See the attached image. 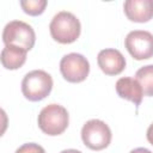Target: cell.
Listing matches in <instances>:
<instances>
[{
  "label": "cell",
  "instance_id": "1",
  "mask_svg": "<svg viewBox=\"0 0 153 153\" xmlns=\"http://www.w3.org/2000/svg\"><path fill=\"white\" fill-rule=\"evenodd\" d=\"M51 37L62 44H69L75 42L81 32V25L79 19L71 12L61 11L56 13L49 25Z\"/></svg>",
  "mask_w": 153,
  "mask_h": 153
},
{
  "label": "cell",
  "instance_id": "2",
  "mask_svg": "<svg viewBox=\"0 0 153 153\" xmlns=\"http://www.w3.org/2000/svg\"><path fill=\"white\" fill-rule=\"evenodd\" d=\"M39 129L50 136L62 134L69 123L68 111L60 104H49L44 106L38 115Z\"/></svg>",
  "mask_w": 153,
  "mask_h": 153
},
{
  "label": "cell",
  "instance_id": "3",
  "mask_svg": "<svg viewBox=\"0 0 153 153\" xmlns=\"http://www.w3.org/2000/svg\"><path fill=\"white\" fill-rule=\"evenodd\" d=\"M53 88V78L42 69L29 72L22 81V92L30 102H39L44 99Z\"/></svg>",
  "mask_w": 153,
  "mask_h": 153
},
{
  "label": "cell",
  "instance_id": "4",
  "mask_svg": "<svg viewBox=\"0 0 153 153\" xmlns=\"http://www.w3.org/2000/svg\"><path fill=\"white\" fill-rule=\"evenodd\" d=\"M36 35L31 25L22 20H12L6 24L2 31V42L5 45H14L26 51L35 45Z\"/></svg>",
  "mask_w": 153,
  "mask_h": 153
},
{
  "label": "cell",
  "instance_id": "5",
  "mask_svg": "<svg viewBox=\"0 0 153 153\" xmlns=\"http://www.w3.org/2000/svg\"><path fill=\"white\" fill-rule=\"evenodd\" d=\"M111 130L109 126L100 120H90L81 128V140L86 147L93 151L106 148L111 142Z\"/></svg>",
  "mask_w": 153,
  "mask_h": 153
},
{
  "label": "cell",
  "instance_id": "6",
  "mask_svg": "<svg viewBox=\"0 0 153 153\" xmlns=\"http://www.w3.org/2000/svg\"><path fill=\"white\" fill-rule=\"evenodd\" d=\"M60 72L69 82H81L90 73V63L87 59L78 53L65 55L60 61Z\"/></svg>",
  "mask_w": 153,
  "mask_h": 153
},
{
  "label": "cell",
  "instance_id": "7",
  "mask_svg": "<svg viewBox=\"0 0 153 153\" xmlns=\"http://www.w3.org/2000/svg\"><path fill=\"white\" fill-rule=\"evenodd\" d=\"M128 53L137 61L147 60L153 56V35L145 30L130 31L124 39Z\"/></svg>",
  "mask_w": 153,
  "mask_h": 153
},
{
  "label": "cell",
  "instance_id": "8",
  "mask_svg": "<svg viewBox=\"0 0 153 153\" xmlns=\"http://www.w3.org/2000/svg\"><path fill=\"white\" fill-rule=\"evenodd\" d=\"M97 62L99 68L106 75H117L126 67V59L117 49L108 48L98 53Z\"/></svg>",
  "mask_w": 153,
  "mask_h": 153
},
{
  "label": "cell",
  "instance_id": "9",
  "mask_svg": "<svg viewBox=\"0 0 153 153\" xmlns=\"http://www.w3.org/2000/svg\"><path fill=\"white\" fill-rule=\"evenodd\" d=\"M123 8L127 18L135 23H146L153 18V0H127Z\"/></svg>",
  "mask_w": 153,
  "mask_h": 153
},
{
  "label": "cell",
  "instance_id": "10",
  "mask_svg": "<svg viewBox=\"0 0 153 153\" xmlns=\"http://www.w3.org/2000/svg\"><path fill=\"white\" fill-rule=\"evenodd\" d=\"M116 92L121 98L133 102L136 106L142 102L143 91L136 79L129 76L120 78L116 82Z\"/></svg>",
  "mask_w": 153,
  "mask_h": 153
},
{
  "label": "cell",
  "instance_id": "11",
  "mask_svg": "<svg viewBox=\"0 0 153 153\" xmlns=\"http://www.w3.org/2000/svg\"><path fill=\"white\" fill-rule=\"evenodd\" d=\"M26 50L14 47L5 45L1 50V63L6 69H18L26 61Z\"/></svg>",
  "mask_w": 153,
  "mask_h": 153
},
{
  "label": "cell",
  "instance_id": "12",
  "mask_svg": "<svg viewBox=\"0 0 153 153\" xmlns=\"http://www.w3.org/2000/svg\"><path fill=\"white\" fill-rule=\"evenodd\" d=\"M135 79L140 84L143 94L153 97V65H147L137 69L135 73Z\"/></svg>",
  "mask_w": 153,
  "mask_h": 153
},
{
  "label": "cell",
  "instance_id": "13",
  "mask_svg": "<svg viewBox=\"0 0 153 153\" xmlns=\"http://www.w3.org/2000/svg\"><path fill=\"white\" fill-rule=\"evenodd\" d=\"M47 0H22L20 6L23 11L29 16H39L44 12Z\"/></svg>",
  "mask_w": 153,
  "mask_h": 153
},
{
  "label": "cell",
  "instance_id": "14",
  "mask_svg": "<svg viewBox=\"0 0 153 153\" xmlns=\"http://www.w3.org/2000/svg\"><path fill=\"white\" fill-rule=\"evenodd\" d=\"M14 153H45V151H44V148H43L42 146H39L38 143L29 142V143L22 145Z\"/></svg>",
  "mask_w": 153,
  "mask_h": 153
},
{
  "label": "cell",
  "instance_id": "15",
  "mask_svg": "<svg viewBox=\"0 0 153 153\" xmlns=\"http://www.w3.org/2000/svg\"><path fill=\"white\" fill-rule=\"evenodd\" d=\"M146 136H147V140H148V142H149L151 145H153V123H152V124L148 127Z\"/></svg>",
  "mask_w": 153,
  "mask_h": 153
},
{
  "label": "cell",
  "instance_id": "16",
  "mask_svg": "<svg viewBox=\"0 0 153 153\" xmlns=\"http://www.w3.org/2000/svg\"><path fill=\"white\" fill-rule=\"evenodd\" d=\"M129 153H152L149 149L147 148H143V147H139V148H135L133 151H130Z\"/></svg>",
  "mask_w": 153,
  "mask_h": 153
},
{
  "label": "cell",
  "instance_id": "17",
  "mask_svg": "<svg viewBox=\"0 0 153 153\" xmlns=\"http://www.w3.org/2000/svg\"><path fill=\"white\" fill-rule=\"evenodd\" d=\"M60 153H81V152L78 151V149H73V148H71V149H63V151H61Z\"/></svg>",
  "mask_w": 153,
  "mask_h": 153
}]
</instances>
